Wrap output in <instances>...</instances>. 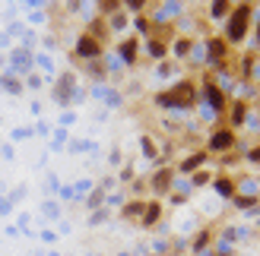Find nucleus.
<instances>
[{
	"label": "nucleus",
	"instance_id": "nucleus-1",
	"mask_svg": "<svg viewBox=\"0 0 260 256\" xmlns=\"http://www.w3.org/2000/svg\"><path fill=\"white\" fill-rule=\"evenodd\" d=\"M232 143H235V136H232L229 130H219V133L213 136V149H229Z\"/></svg>",
	"mask_w": 260,
	"mask_h": 256
},
{
	"label": "nucleus",
	"instance_id": "nucleus-2",
	"mask_svg": "<svg viewBox=\"0 0 260 256\" xmlns=\"http://www.w3.org/2000/svg\"><path fill=\"white\" fill-rule=\"evenodd\" d=\"M244 16H248V10H238V16L232 19V38H241V32H244Z\"/></svg>",
	"mask_w": 260,
	"mask_h": 256
},
{
	"label": "nucleus",
	"instance_id": "nucleus-3",
	"mask_svg": "<svg viewBox=\"0 0 260 256\" xmlns=\"http://www.w3.org/2000/svg\"><path fill=\"white\" fill-rule=\"evenodd\" d=\"M216 190H219V193H225V196H232V193H235V187H232L229 181H216Z\"/></svg>",
	"mask_w": 260,
	"mask_h": 256
},
{
	"label": "nucleus",
	"instance_id": "nucleus-4",
	"mask_svg": "<svg viewBox=\"0 0 260 256\" xmlns=\"http://www.w3.org/2000/svg\"><path fill=\"white\" fill-rule=\"evenodd\" d=\"M155 219H159V206H149V212L143 215V222H146V225H152Z\"/></svg>",
	"mask_w": 260,
	"mask_h": 256
},
{
	"label": "nucleus",
	"instance_id": "nucleus-5",
	"mask_svg": "<svg viewBox=\"0 0 260 256\" xmlns=\"http://www.w3.org/2000/svg\"><path fill=\"white\" fill-rule=\"evenodd\" d=\"M251 161H260V149H254V152H251Z\"/></svg>",
	"mask_w": 260,
	"mask_h": 256
}]
</instances>
